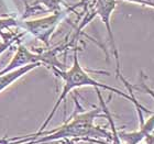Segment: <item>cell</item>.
Wrapping results in <instances>:
<instances>
[{"label":"cell","instance_id":"cell-6","mask_svg":"<svg viewBox=\"0 0 154 144\" xmlns=\"http://www.w3.org/2000/svg\"><path fill=\"white\" fill-rule=\"evenodd\" d=\"M40 66H42V64H40V63L30 64V65H26V66H23V67L19 68V69H16V71L5 74V75H1L0 76V93H2L5 89H7L9 86H11L14 81L20 79L22 76H24L26 74H28L29 72L32 71V69H35V68L40 67Z\"/></svg>","mask_w":154,"mask_h":144},{"label":"cell","instance_id":"cell-1","mask_svg":"<svg viewBox=\"0 0 154 144\" xmlns=\"http://www.w3.org/2000/svg\"><path fill=\"white\" fill-rule=\"evenodd\" d=\"M101 108H96L89 111H84L75 115L72 119L51 131H42L32 135L22 136L26 142L31 144H48L55 141H93L100 143L98 139H111V132L95 125V120L105 115H100Z\"/></svg>","mask_w":154,"mask_h":144},{"label":"cell","instance_id":"cell-8","mask_svg":"<svg viewBox=\"0 0 154 144\" xmlns=\"http://www.w3.org/2000/svg\"><path fill=\"white\" fill-rule=\"evenodd\" d=\"M66 6L64 2V0H35L32 3L31 8L34 7H44L46 11L50 12H55L58 10H62L64 7Z\"/></svg>","mask_w":154,"mask_h":144},{"label":"cell","instance_id":"cell-3","mask_svg":"<svg viewBox=\"0 0 154 144\" xmlns=\"http://www.w3.org/2000/svg\"><path fill=\"white\" fill-rule=\"evenodd\" d=\"M75 7H68V8L65 7L62 10L52 12V14L50 16L38 18V19L24 20V21L18 22V26H21L23 30H26V32H29L31 35H33V38H35L43 44L48 46L50 40L58 24L66 18L67 14H69V12Z\"/></svg>","mask_w":154,"mask_h":144},{"label":"cell","instance_id":"cell-2","mask_svg":"<svg viewBox=\"0 0 154 144\" xmlns=\"http://www.w3.org/2000/svg\"><path fill=\"white\" fill-rule=\"evenodd\" d=\"M51 69L56 76H58L63 80V88H62V91H61V93H60V96H58L53 109H52L51 112L48 113V115L46 117L44 122L42 123V125L40 127V129H38V131L36 132V133H40V132L44 131L45 129H46V127H48V124L51 122V120L55 115L57 109L60 108V105L63 103V100L67 97V95L71 93L72 90L76 89V88H80V87H93V88H99V89L101 88V89H105V90H109L111 93H117L118 96L122 97V98H125V99L129 100V101H131V103L134 105L137 111H142V112L144 111V112L153 113L152 111H150V110H148L146 108H144L142 105H140V103H138V100L132 99L127 93H123V91L119 90L118 88H116V87H111V86H109V85H106V84L99 83V81H97L95 78H93L84 69L83 66L80 65V62H79V60H78V54H77L76 51L74 52V55H73V64H72L69 69L63 71V69H60V68H56V67H52Z\"/></svg>","mask_w":154,"mask_h":144},{"label":"cell","instance_id":"cell-5","mask_svg":"<svg viewBox=\"0 0 154 144\" xmlns=\"http://www.w3.org/2000/svg\"><path fill=\"white\" fill-rule=\"evenodd\" d=\"M153 125H154V117L148 120L140 122V129L133 132H119L118 135L120 136L123 144H139L142 142L149 135L153 134Z\"/></svg>","mask_w":154,"mask_h":144},{"label":"cell","instance_id":"cell-7","mask_svg":"<svg viewBox=\"0 0 154 144\" xmlns=\"http://www.w3.org/2000/svg\"><path fill=\"white\" fill-rule=\"evenodd\" d=\"M95 89H96L97 96H98V98H99L101 111L103 112L105 118L108 119L109 124H110V128H111V139H110L111 144H123V142L121 141L120 136L118 135V129H117V127H116V124H115V121H113V119H112L111 112L109 111V109H108V107H107V103H105V100H103V96H101V91H100L99 88H95Z\"/></svg>","mask_w":154,"mask_h":144},{"label":"cell","instance_id":"cell-10","mask_svg":"<svg viewBox=\"0 0 154 144\" xmlns=\"http://www.w3.org/2000/svg\"><path fill=\"white\" fill-rule=\"evenodd\" d=\"M145 3H146V6L150 7V8H153L154 6V0H143Z\"/></svg>","mask_w":154,"mask_h":144},{"label":"cell","instance_id":"cell-9","mask_svg":"<svg viewBox=\"0 0 154 144\" xmlns=\"http://www.w3.org/2000/svg\"><path fill=\"white\" fill-rule=\"evenodd\" d=\"M125 1H127V2H132V3H137V5H141V6H146V3L143 1V0H125Z\"/></svg>","mask_w":154,"mask_h":144},{"label":"cell","instance_id":"cell-11","mask_svg":"<svg viewBox=\"0 0 154 144\" xmlns=\"http://www.w3.org/2000/svg\"><path fill=\"white\" fill-rule=\"evenodd\" d=\"M0 144H16V143H14V142H11L9 139H8V140H5V139H3V140H0Z\"/></svg>","mask_w":154,"mask_h":144},{"label":"cell","instance_id":"cell-4","mask_svg":"<svg viewBox=\"0 0 154 144\" xmlns=\"http://www.w3.org/2000/svg\"><path fill=\"white\" fill-rule=\"evenodd\" d=\"M116 7H117V1L116 0H94V11L95 14L99 17L101 22L106 28L107 35L109 38L110 46L112 48L113 56L116 60V74L117 77H121L122 74L120 72V61H119V53L118 48L116 45L115 35L112 32V28H111V16L112 12L115 11Z\"/></svg>","mask_w":154,"mask_h":144}]
</instances>
